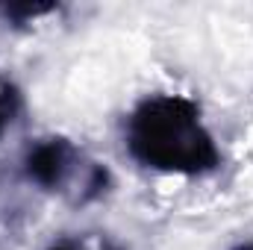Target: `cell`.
Listing matches in <instances>:
<instances>
[{
	"instance_id": "6da1fadb",
	"label": "cell",
	"mask_w": 253,
	"mask_h": 250,
	"mask_svg": "<svg viewBox=\"0 0 253 250\" xmlns=\"http://www.w3.org/2000/svg\"><path fill=\"white\" fill-rule=\"evenodd\" d=\"M124 144L132 162L171 177H206L224 162L200 106L186 94L156 91L141 97L126 115Z\"/></svg>"
},
{
	"instance_id": "7a4b0ae2",
	"label": "cell",
	"mask_w": 253,
	"mask_h": 250,
	"mask_svg": "<svg viewBox=\"0 0 253 250\" xmlns=\"http://www.w3.org/2000/svg\"><path fill=\"white\" fill-rule=\"evenodd\" d=\"M21 171L30 186L53 194L71 206H88L112 191V174L88 150L65 135L36 138L21 159Z\"/></svg>"
},
{
	"instance_id": "3957f363",
	"label": "cell",
	"mask_w": 253,
	"mask_h": 250,
	"mask_svg": "<svg viewBox=\"0 0 253 250\" xmlns=\"http://www.w3.org/2000/svg\"><path fill=\"white\" fill-rule=\"evenodd\" d=\"M59 3H0V24L21 30L30 24H39L50 15H59Z\"/></svg>"
},
{
	"instance_id": "277c9868",
	"label": "cell",
	"mask_w": 253,
	"mask_h": 250,
	"mask_svg": "<svg viewBox=\"0 0 253 250\" xmlns=\"http://www.w3.org/2000/svg\"><path fill=\"white\" fill-rule=\"evenodd\" d=\"M21 106H24V100H21L18 85L0 71V138L9 132V126L15 124V118L21 115Z\"/></svg>"
},
{
	"instance_id": "5b68a950",
	"label": "cell",
	"mask_w": 253,
	"mask_h": 250,
	"mask_svg": "<svg viewBox=\"0 0 253 250\" xmlns=\"http://www.w3.org/2000/svg\"><path fill=\"white\" fill-rule=\"evenodd\" d=\"M47 250H121L115 245H103V242H85V239H59Z\"/></svg>"
},
{
	"instance_id": "8992f818",
	"label": "cell",
	"mask_w": 253,
	"mask_h": 250,
	"mask_svg": "<svg viewBox=\"0 0 253 250\" xmlns=\"http://www.w3.org/2000/svg\"><path fill=\"white\" fill-rule=\"evenodd\" d=\"M21 215V203L9 194V188L0 186V224H12Z\"/></svg>"
},
{
	"instance_id": "52a82bcc",
	"label": "cell",
	"mask_w": 253,
	"mask_h": 250,
	"mask_svg": "<svg viewBox=\"0 0 253 250\" xmlns=\"http://www.w3.org/2000/svg\"><path fill=\"white\" fill-rule=\"evenodd\" d=\"M233 250H253V242H245V245H236Z\"/></svg>"
}]
</instances>
